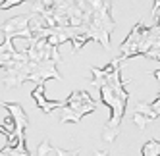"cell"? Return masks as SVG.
<instances>
[{"instance_id":"obj_1","label":"cell","mask_w":160,"mask_h":156,"mask_svg":"<svg viewBox=\"0 0 160 156\" xmlns=\"http://www.w3.org/2000/svg\"><path fill=\"white\" fill-rule=\"evenodd\" d=\"M19 2H23V0H4V2L0 4V8H12V6H16Z\"/></svg>"}]
</instances>
